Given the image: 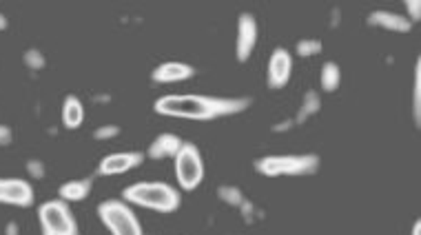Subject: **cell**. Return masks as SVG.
I'll return each instance as SVG.
<instances>
[{
    "label": "cell",
    "mask_w": 421,
    "mask_h": 235,
    "mask_svg": "<svg viewBox=\"0 0 421 235\" xmlns=\"http://www.w3.org/2000/svg\"><path fill=\"white\" fill-rule=\"evenodd\" d=\"M291 127H295V122H293V120H286V122H282V125H275L273 129L277 131V134H282V131L291 129Z\"/></svg>",
    "instance_id": "4316f807"
},
{
    "label": "cell",
    "mask_w": 421,
    "mask_h": 235,
    "mask_svg": "<svg viewBox=\"0 0 421 235\" xmlns=\"http://www.w3.org/2000/svg\"><path fill=\"white\" fill-rule=\"evenodd\" d=\"M84 120V109H82V102L76 96H67L64 98V105H62V122L67 129H78Z\"/></svg>",
    "instance_id": "9a60e30c"
},
{
    "label": "cell",
    "mask_w": 421,
    "mask_h": 235,
    "mask_svg": "<svg viewBox=\"0 0 421 235\" xmlns=\"http://www.w3.org/2000/svg\"><path fill=\"white\" fill-rule=\"evenodd\" d=\"M368 25L370 27H381L386 32H395V34H408L413 29L408 18L399 16V14H392V12H372L368 16Z\"/></svg>",
    "instance_id": "4fadbf2b"
},
{
    "label": "cell",
    "mask_w": 421,
    "mask_h": 235,
    "mask_svg": "<svg viewBox=\"0 0 421 235\" xmlns=\"http://www.w3.org/2000/svg\"><path fill=\"white\" fill-rule=\"evenodd\" d=\"M251 107V98H220L200 96V93H171L155 100V114L168 118H182L195 122H209L227 116L242 114Z\"/></svg>",
    "instance_id": "6da1fadb"
},
{
    "label": "cell",
    "mask_w": 421,
    "mask_h": 235,
    "mask_svg": "<svg viewBox=\"0 0 421 235\" xmlns=\"http://www.w3.org/2000/svg\"><path fill=\"white\" fill-rule=\"evenodd\" d=\"M322 160L315 153H304V156H264L257 158L253 166L259 175L266 177H279V175H313L320 171Z\"/></svg>",
    "instance_id": "3957f363"
},
{
    "label": "cell",
    "mask_w": 421,
    "mask_h": 235,
    "mask_svg": "<svg viewBox=\"0 0 421 235\" xmlns=\"http://www.w3.org/2000/svg\"><path fill=\"white\" fill-rule=\"evenodd\" d=\"M0 202L27 209V206L34 204L31 184L18 180V177H0Z\"/></svg>",
    "instance_id": "9c48e42d"
},
{
    "label": "cell",
    "mask_w": 421,
    "mask_h": 235,
    "mask_svg": "<svg viewBox=\"0 0 421 235\" xmlns=\"http://www.w3.org/2000/svg\"><path fill=\"white\" fill-rule=\"evenodd\" d=\"M93 186V177H82V180H71L60 186V197L64 202H80L89 197Z\"/></svg>",
    "instance_id": "5bb4252c"
},
{
    "label": "cell",
    "mask_w": 421,
    "mask_h": 235,
    "mask_svg": "<svg viewBox=\"0 0 421 235\" xmlns=\"http://www.w3.org/2000/svg\"><path fill=\"white\" fill-rule=\"evenodd\" d=\"M184 140L177 138L175 134H160L146 149V156L151 160H166V158H175L180 151Z\"/></svg>",
    "instance_id": "7c38bea8"
},
{
    "label": "cell",
    "mask_w": 421,
    "mask_h": 235,
    "mask_svg": "<svg viewBox=\"0 0 421 235\" xmlns=\"http://www.w3.org/2000/svg\"><path fill=\"white\" fill-rule=\"evenodd\" d=\"M100 222L111 231V235H142V227L136 218V213L129 209L127 202L107 200L98 206Z\"/></svg>",
    "instance_id": "277c9868"
},
{
    "label": "cell",
    "mask_w": 421,
    "mask_h": 235,
    "mask_svg": "<svg viewBox=\"0 0 421 235\" xmlns=\"http://www.w3.org/2000/svg\"><path fill=\"white\" fill-rule=\"evenodd\" d=\"M120 136V127L118 125H105V127H98L93 131V138L96 140H111V138H118Z\"/></svg>",
    "instance_id": "7402d4cb"
},
{
    "label": "cell",
    "mask_w": 421,
    "mask_h": 235,
    "mask_svg": "<svg viewBox=\"0 0 421 235\" xmlns=\"http://www.w3.org/2000/svg\"><path fill=\"white\" fill-rule=\"evenodd\" d=\"M5 235H21V229H18L16 222H9L7 229H5Z\"/></svg>",
    "instance_id": "484cf974"
},
{
    "label": "cell",
    "mask_w": 421,
    "mask_h": 235,
    "mask_svg": "<svg viewBox=\"0 0 421 235\" xmlns=\"http://www.w3.org/2000/svg\"><path fill=\"white\" fill-rule=\"evenodd\" d=\"M25 64H27V67H29V69H36V71H40V69H44V55L38 51V49H29V51H27L25 53Z\"/></svg>",
    "instance_id": "44dd1931"
},
{
    "label": "cell",
    "mask_w": 421,
    "mask_h": 235,
    "mask_svg": "<svg viewBox=\"0 0 421 235\" xmlns=\"http://www.w3.org/2000/svg\"><path fill=\"white\" fill-rule=\"evenodd\" d=\"M14 140V131L7 125H0V147H9Z\"/></svg>",
    "instance_id": "cb8c5ba5"
},
{
    "label": "cell",
    "mask_w": 421,
    "mask_h": 235,
    "mask_svg": "<svg viewBox=\"0 0 421 235\" xmlns=\"http://www.w3.org/2000/svg\"><path fill=\"white\" fill-rule=\"evenodd\" d=\"M123 197L131 204L144 206V209L160 211V213H173L180 209L182 197L166 182H136L127 186Z\"/></svg>",
    "instance_id": "7a4b0ae2"
},
{
    "label": "cell",
    "mask_w": 421,
    "mask_h": 235,
    "mask_svg": "<svg viewBox=\"0 0 421 235\" xmlns=\"http://www.w3.org/2000/svg\"><path fill=\"white\" fill-rule=\"evenodd\" d=\"M419 229H421V224L415 222V224H413V235H419Z\"/></svg>",
    "instance_id": "f1b7e54d"
},
{
    "label": "cell",
    "mask_w": 421,
    "mask_h": 235,
    "mask_svg": "<svg viewBox=\"0 0 421 235\" xmlns=\"http://www.w3.org/2000/svg\"><path fill=\"white\" fill-rule=\"evenodd\" d=\"M295 51H297L299 58H313V55L322 53V42L315 40V38H304V40L297 42Z\"/></svg>",
    "instance_id": "ffe728a7"
},
{
    "label": "cell",
    "mask_w": 421,
    "mask_h": 235,
    "mask_svg": "<svg viewBox=\"0 0 421 235\" xmlns=\"http://www.w3.org/2000/svg\"><path fill=\"white\" fill-rule=\"evenodd\" d=\"M257 42V21L253 14H240L238 18V38H235V55L238 62H246Z\"/></svg>",
    "instance_id": "ba28073f"
},
{
    "label": "cell",
    "mask_w": 421,
    "mask_h": 235,
    "mask_svg": "<svg viewBox=\"0 0 421 235\" xmlns=\"http://www.w3.org/2000/svg\"><path fill=\"white\" fill-rule=\"evenodd\" d=\"M27 171H29L31 177H36V180L44 177V166H42L40 160H29V162H27Z\"/></svg>",
    "instance_id": "603a6c76"
},
{
    "label": "cell",
    "mask_w": 421,
    "mask_h": 235,
    "mask_svg": "<svg viewBox=\"0 0 421 235\" xmlns=\"http://www.w3.org/2000/svg\"><path fill=\"white\" fill-rule=\"evenodd\" d=\"M320 109H322V100H320V96H317V91L308 89L306 96H304L302 107H299V111H297V116H295L293 122H295V125H304L308 118H313L315 114H320Z\"/></svg>",
    "instance_id": "2e32d148"
},
{
    "label": "cell",
    "mask_w": 421,
    "mask_h": 235,
    "mask_svg": "<svg viewBox=\"0 0 421 235\" xmlns=\"http://www.w3.org/2000/svg\"><path fill=\"white\" fill-rule=\"evenodd\" d=\"M421 64H415V87H413V116L415 125H421Z\"/></svg>",
    "instance_id": "d6986e66"
},
{
    "label": "cell",
    "mask_w": 421,
    "mask_h": 235,
    "mask_svg": "<svg viewBox=\"0 0 421 235\" xmlns=\"http://www.w3.org/2000/svg\"><path fill=\"white\" fill-rule=\"evenodd\" d=\"M144 162V156L140 151H125V153H111L100 160L98 175H120L127 173Z\"/></svg>",
    "instance_id": "30bf717a"
},
{
    "label": "cell",
    "mask_w": 421,
    "mask_h": 235,
    "mask_svg": "<svg viewBox=\"0 0 421 235\" xmlns=\"http://www.w3.org/2000/svg\"><path fill=\"white\" fill-rule=\"evenodd\" d=\"M195 76V67L186 62H162L151 71V80L155 84H171V82H182V80H189Z\"/></svg>",
    "instance_id": "8fae6325"
},
{
    "label": "cell",
    "mask_w": 421,
    "mask_h": 235,
    "mask_svg": "<svg viewBox=\"0 0 421 235\" xmlns=\"http://www.w3.org/2000/svg\"><path fill=\"white\" fill-rule=\"evenodd\" d=\"M320 82H322V89L329 91V93L340 89V84H342V69H340V64H337V62H324Z\"/></svg>",
    "instance_id": "e0dca14e"
},
{
    "label": "cell",
    "mask_w": 421,
    "mask_h": 235,
    "mask_svg": "<svg viewBox=\"0 0 421 235\" xmlns=\"http://www.w3.org/2000/svg\"><path fill=\"white\" fill-rule=\"evenodd\" d=\"M406 9L410 12V16H413V23H417L421 18V3L419 0H406Z\"/></svg>",
    "instance_id": "d4e9b609"
},
{
    "label": "cell",
    "mask_w": 421,
    "mask_h": 235,
    "mask_svg": "<svg viewBox=\"0 0 421 235\" xmlns=\"http://www.w3.org/2000/svg\"><path fill=\"white\" fill-rule=\"evenodd\" d=\"M38 218L42 224V235H80L76 218L64 200H49L40 204Z\"/></svg>",
    "instance_id": "5b68a950"
},
{
    "label": "cell",
    "mask_w": 421,
    "mask_h": 235,
    "mask_svg": "<svg viewBox=\"0 0 421 235\" xmlns=\"http://www.w3.org/2000/svg\"><path fill=\"white\" fill-rule=\"evenodd\" d=\"M293 73V58L284 47H277V49L270 53L268 60V73H266V84L268 89H284L288 80H291Z\"/></svg>",
    "instance_id": "52a82bcc"
},
{
    "label": "cell",
    "mask_w": 421,
    "mask_h": 235,
    "mask_svg": "<svg viewBox=\"0 0 421 235\" xmlns=\"http://www.w3.org/2000/svg\"><path fill=\"white\" fill-rule=\"evenodd\" d=\"M7 29V18L0 14V32H5Z\"/></svg>",
    "instance_id": "83f0119b"
},
{
    "label": "cell",
    "mask_w": 421,
    "mask_h": 235,
    "mask_svg": "<svg viewBox=\"0 0 421 235\" xmlns=\"http://www.w3.org/2000/svg\"><path fill=\"white\" fill-rule=\"evenodd\" d=\"M218 197L222 202L231 204V206H242V202H244V193H242L238 186H233V184H222L218 189Z\"/></svg>",
    "instance_id": "ac0fdd59"
},
{
    "label": "cell",
    "mask_w": 421,
    "mask_h": 235,
    "mask_svg": "<svg viewBox=\"0 0 421 235\" xmlns=\"http://www.w3.org/2000/svg\"><path fill=\"white\" fill-rule=\"evenodd\" d=\"M175 177H177V184H180L184 191L198 189L200 182L204 180V162H202L200 149L193 143H182L180 151H177Z\"/></svg>",
    "instance_id": "8992f818"
}]
</instances>
